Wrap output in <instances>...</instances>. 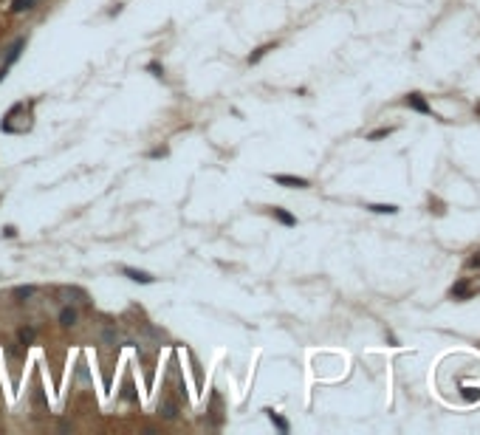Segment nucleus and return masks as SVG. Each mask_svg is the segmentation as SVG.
I'll use <instances>...</instances> for the list:
<instances>
[{
    "instance_id": "nucleus-4",
    "label": "nucleus",
    "mask_w": 480,
    "mask_h": 435,
    "mask_svg": "<svg viewBox=\"0 0 480 435\" xmlns=\"http://www.w3.org/2000/svg\"><path fill=\"white\" fill-rule=\"evenodd\" d=\"M404 102H407L410 108H413V111H418V113H426V116H430V113H432L430 102H426V99L421 96V93H410V96L404 99Z\"/></svg>"
},
{
    "instance_id": "nucleus-16",
    "label": "nucleus",
    "mask_w": 480,
    "mask_h": 435,
    "mask_svg": "<svg viewBox=\"0 0 480 435\" xmlns=\"http://www.w3.org/2000/svg\"><path fill=\"white\" fill-rule=\"evenodd\" d=\"M466 269H472V271H477V269H480V249H477V251L472 254V258L466 260Z\"/></svg>"
},
{
    "instance_id": "nucleus-20",
    "label": "nucleus",
    "mask_w": 480,
    "mask_h": 435,
    "mask_svg": "<svg viewBox=\"0 0 480 435\" xmlns=\"http://www.w3.org/2000/svg\"><path fill=\"white\" fill-rule=\"evenodd\" d=\"M3 238H17V229H14V226H6V229H3Z\"/></svg>"
},
{
    "instance_id": "nucleus-12",
    "label": "nucleus",
    "mask_w": 480,
    "mask_h": 435,
    "mask_svg": "<svg viewBox=\"0 0 480 435\" xmlns=\"http://www.w3.org/2000/svg\"><path fill=\"white\" fill-rule=\"evenodd\" d=\"M158 413H161L164 418H170V421H172V418L178 416V407L172 404V401H161V404H158Z\"/></svg>"
},
{
    "instance_id": "nucleus-7",
    "label": "nucleus",
    "mask_w": 480,
    "mask_h": 435,
    "mask_svg": "<svg viewBox=\"0 0 480 435\" xmlns=\"http://www.w3.org/2000/svg\"><path fill=\"white\" fill-rule=\"evenodd\" d=\"M271 215L277 218L280 223H283V226H297V218H294V215L288 212V209H283V207H274V209H271Z\"/></svg>"
},
{
    "instance_id": "nucleus-5",
    "label": "nucleus",
    "mask_w": 480,
    "mask_h": 435,
    "mask_svg": "<svg viewBox=\"0 0 480 435\" xmlns=\"http://www.w3.org/2000/svg\"><path fill=\"white\" fill-rule=\"evenodd\" d=\"M23 48H26V40L20 37L17 43H14L12 48H9V54H6V60H3V65H0V68H12L14 62H17V57H20V51H23Z\"/></svg>"
},
{
    "instance_id": "nucleus-13",
    "label": "nucleus",
    "mask_w": 480,
    "mask_h": 435,
    "mask_svg": "<svg viewBox=\"0 0 480 435\" xmlns=\"http://www.w3.org/2000/svg\"><path fill=\"white\" fill-rule=\"evenodd\" d=\"M34 337H37V331H34V328H26V325H23V328L17 331L20 345H31V342H34Z\"/></svg>"
},
{
    "instance_id": "nucleus-17",
    "label": "nucleus",
    "mask_w": 480,
    "mask_h": 435,
    "mask_svg": "<svg viewBox=\"0 0 480 435\" xmlns=\"http://www.w3.org/2000/svg\"><path fill=\"white\" fill-rule=\"evenodd\" d=\"M147 71H150L153 76H164V68L158 65V62H150V65H147Z\"/></svg>"
},
{
    "instance_id": "nucleus-10",
    "label": "nucleus",
    "mask_w": 480,
    "mask_h": 435,
    "mask_svg": "<svg viewBox=\"0 0 480 435\" xmlns=\"http://www.w3.org/2000/svg\"><path fill=\"white\" fill-rule=\"evenodd\" d=\"M370 212H376V215H395L398 212V207H395V203H370Z\"/></svg>"
},
{
    "instance_id": "nucleus-14",
    "label": "nucleus",
    "mask_w": 480,
    "mask_h": 435,
    "mask_svg": "<svg viewBox=\"0 0 480 435\" xmlns=\"http://www.w3.org/2000/svg\"><path fill=\"white\" fill-rule=\"evenodd\" d=\"M31 6H34V0H14L12 12H14V14H20V12H29Z\"/></svg>"
},
{
    "instance_id": "nucleus-15",
    "label": "nucleus",
    "mask_w": 480,
    "mask_h": 435,
    "mask_svg": "<svg viewBox=\"0 0 480 435\" xmlns=\"http://www.w3.org/2000/svg\"><path fill=\"white\" fill-rule=\"evenodd\" d=\"M390 133H393V127H382V130H373L367 139H370V141H378V139H384V136H390Z\"/></svg>"
},
{
    "instance_id": "nucleus-8",
    "label": "nucleus",
    "mask_w": 480,
    "mask_h": 435,
    "mask_svg": "<svg viewBox=\"0 0 480 435\" xmlns=\"http://www.w3.org/2000/svg\"><path fill=\"white\" fill-rule=\"evenodd\" d=\"M77 319H79L77 308L65 305V308H62V311H60V325H65V328H71V325H77Z\"/></svg>"
},
{
    "instance_id": "nucleus-11",
    "label": "nucleus",
    "mask_w": 480,
    "mask_h": 435,
    "mask_svg": "<svg viewBox=\"0 0 480 435\" xmlns=\"http://www.w3.org/2000/svg\"><path fill=\"white\" fill-rule=\"evenodd\" d=\"M274 48H277V43H268V45H260V48H257V51H255V54H251V57H249V62H251V65H257V62H260V60H263V57H266V54H268V51H274Z\"/></svg>"
},
{
    "instance_id": "nucleus-1",
    "label": "nucleus",
    "mask_w": 480,
    "mask_h": 435,
    "mask_svg": "<svg viewBox=\"0 0 480 435\" xmlns=\"http://www.w3.org/2000/svg\"><path fill=\"white\" fill-rule=\"evenodd\" d=\"M449 294L455 297V300H472L474 294H480V283H472V277H466V280H461V283L452 286Z\"/></svg>"
},
{
    "instance_id": "nucleus-3",
    "label": "nucleus",
    "mask_w": 480,
    "mask_h": 435,
    "mask_svg": "<svg viewBox=\"0 0 480 435\" xmlns=\"http://www.w3.org/2000/svg\"><path fill=\"white\" fill-rule=\"evenodd\" d=\"M274 184L280 187H297V190H305L308 187V178H299V175H286V172H280V175H271Z\"/></svg>"
},
{
    "instance_id": "nucleus-2",
    "label": "nucleus",
    "mask_w": 480,
    "mask_h": 435,
    "mask_svg": "<svg viewBox=\"0 0 480 435\" xmlns=\"http://www.w3.org/2000/svg\"><path fill=\"white\" fill-rule=\"evenodd\" d=\"M122 274H124V277H130L133 283H141V286H150V283H156V277H153L150 271L133 269V266H122Z\"/></svg>"
},
{
    "instance_id": "nucleus-9",
    "label": "nucleus",
    "mask_w": 480,
    "mask_h": 435,
    "mask_svg": "<svg viewBox=\"0 0 480 435\" xmlns=\"http://www.w3.org/2000/svg\"><path fill=\"white\" fill-rule=\"evenodd\" d=\"M34 294H37V286H17V288L12 291V297H14L17 302H26L29 297H34Z\"/></svg>"
},
{
    "instance_id": "nucleus-6",
    "label": "nucleus",
    "mask_w": 480,
    "mask_h": 435,
    "mask_svg": "<svg viewBox=\"0 0 480 435\" xmlns=\"http://www.w3.org/2000/svg\"><path fill=\"white\" fill-rule=\"evenodd\" d=\"M263 413H266V416H268V421H271V424H274V427H277V429H280V432H288V429H291V424H288V421H286V418H283V416H280V413H277V410H271V407H266V410H263Z\"/></svg>"
},
{
    "instance_id": "nucleus-19",
    "label": "nucleus",
    "mask_w": 480,
    "mask_h": 435,
    "mask_svg": "<svg viewBox=\"0 0 480 435\" xmlns=\"http://www.w3.org/2000/svg\"><path fill=\"white\" fill-rule=\"evenodd\" d=\"M124 396H128L130 401H136V393H133V385H130V379L124 381Z\"/></svg>"
},
{
    "instance_id": "nucleus-18",
    "label": "nucleus",
    "mask_w": 480,
    "mask_h": 435,
    "mask_svg": "<svg viewBox=\"0 0 480 435\" xmlns=\"http://www.w3.org/2000/svg\"><path fill=\"white\" fill-rule=\"evenodd\" d=\"M105 342L116 345V342H119V331H105Z\"/></svg>"
}]
</instances>
